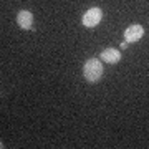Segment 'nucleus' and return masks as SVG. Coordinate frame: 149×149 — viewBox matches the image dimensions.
I'll list each match as a JSON object with an SVG mask.
<instances>
[{
  "label": "nucleus",
  "instance_id": "nucleus-5",
  "mask_svg": "<svg viewBox=\"0 0 149 149\" xmlns=\"http://www.w3.org/2000/svg\"><path fill=\"white\" fill-rule=\"evenodd\" d=\"M101 61L109 63V65L119 63V61H121V53H119V50H116V48H104L101 52Z\"/></svg>",
  "mask_w": 149,
  "mask_h": 149
},
{
  "label": "nucleus",
  "instance_id": "nucleus-3",
  "mask_svg": "<svg viewBox=\"0 0 149 149\" xmlns=\"http://www.w3.org/2000/svg\"><path fill=\"white\" fill-rule=\"evenodd\" d=\"M144 35V28L139 25V23H134V25H131V27H128L126 30H124V40L128 43H133V42H138V40H141Z\"/></svg>",
  "mask_w": 149,
  "mask_h": 149
},
{
  "label": "nucleus",
  "instance_id": "nucleus-6",
  "mask_svg": "<svg viewBox=\"0 0 149 149\" xmlns=\"http://www.w3.org/2000/svg\"><path fill=\"white\" fill-rule=\"evenodd\" d=\"M128 45H129V43L126 42V40H124V42L121 43V50H126V48H128Z\"/></svg>",
  "mask_w": 149,
  "mask_h": 149
},
{
  "label": "nucleus",
  "instance_id": "nucleus-4",
  "mask_svg": "<svg viewBox=\"0 0 149 149\" xmlns=\"http://www.w3.org/2000/svg\"><path fill=\"white\" fill-rule=\"evenodd\" d=\"M17 23L22 30H32L33 25V13L30 10H20L17 15Z\"/></svg>",
  "mask_w": 149,
  "mask_h": 149
},
{
  "label": "nucleus",
  "instance_id": "nucleus-2",
  "mask_svg": "<svg viewBox=\"0 0 149 149\" xmlns=\"http://www.w3.org/2000/svg\"><path fill=\"white\" fill-rule=\"evenodd\" d=\"M101 18H103V10L100 7H93V8H90V10L83 15L81 23H83V27H86V28H93L101 22Z\"/></svg>",
  "mask_w": 149,
  "mask_h": 149
},
{
  "label": "nucleus",
  "instance_id": "nucleus-1",
  "mask_svg": "<svg viewBox=\"0 0 149 149\" xmlns=\"http://www.w3.org/2000/svg\"><path fill=\"white\" fill-rule=\"evenodd\" d=\"M83 76L90 83H98L103 76V63L98 58H88L83 65Z\"/></svg>",
  "mask_w": 149,
  "mask_h": 149
}]
</instances>
